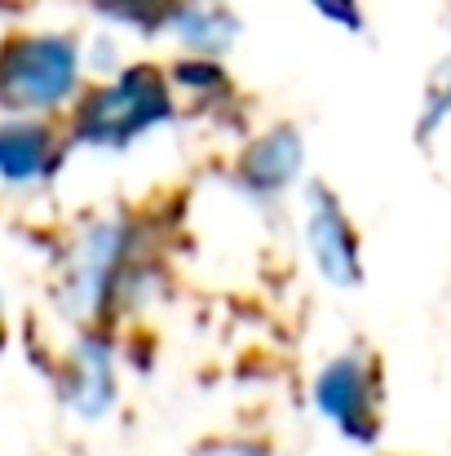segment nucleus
Returning <instances> with one entry per match:
<instances>
[{
  "instance_id": "1",
  "label": "nucleus",
  "mask_w": 451,
  "mask_h": 456,
  "mask_svg": "<svg viewBox=\"0 0 451 456\" xmlns=\"http://www.w3.org/2000/svg\"><path fill=\"white\" fill-rule=\"evenodd\" d=\"M159 289V248L138 213L85 217L53 262L49 297L71 328H116Z\"/></svg>"
},
{
  "instance_id": "2",
  "label": "nucleus",
  "mask_w": 451,
  "mask_h": 456,
  "mask_svg": "<svg viewBox=\"0 0 451 456\" xmlns=\"http://www.w3.org/2000/svg\"><path fill=\"white\" fill-rule=\"evenodd\" d=\"M181 116L168 71L155 62H125L107 80H89V89L67 111L62 129L71 151L125 155L142 138L168 129Z\"/></svg>"
},
{
  "instance_id": "3",
  "label": "nucleus",
  "mask_w": 451,
  "mask_h": 456,
  "mask_svg": "<svg viewBox=\"0 0 451 456\" xmlns=\"http://www.w3.org/2000/svg\"><path fill=\"white\" fill-rule=\"evenodd\" d=\"M89 89L85 40L58 27H27L0 40V116L67 120Z\"/></svg>"
},
{
  "instance_id": "4",
  "label": "nucleus",
  "mask_w": 451,
  "mask_h": 456,
  "mask_svg": "<svg viewBox=\"0 0 451 456\" xmlns=\"http://www.w3.org/2000/svg\"><path fill=\"white\" fill-rule=\"evenodd\" d=\"M314 408L345 435L350 444H372L385 421V372L367 346L336 350L310 381Z\"/></svg>"
},
{
  "instance_id": "5",
  "label": "nucleus",
  "mask_w": 451,
  "mask_h": 456,
  "mask_svg": "<svg viewBox=\"0 0 451 456\" xmlns=\"http://www.w3.org/2000/svg\"><path fill=\"white\" fill-rule=\"evenodd\" d=\"M301 244L314 275L332 293H358L367 284L363 235L350 217V204L323 177H305L301 186Z\"/></svg>"
},
{
  "instance_id": "6",
  "label": "nucleus",
  "mask_w": 451,
  "mask_h": 456,
  "mask_svg": "<svg viewBox=\"0 0 451 456\" xmlns=\"http://www.w3.org/2000/svg\"><path fill=\"white\" fill-rule=\"evenodd\" d=\"M53 390L80 421H102L120 403L116 328H71V341L53 363Z\"/></svg>"
},
{
  "instance_id": "7",
  "label": "nucleus",
  "mask_w": 451,
  "mask_h": 456,
  "mask_svg": "<svg viewBox=\"0 0 451 456\" xmlns=\"http://www.w3.org/2000/svg\"><path fill=\"white\" fill-rule=\"evenodd\" d=\"M230 186L248 204H284L293 191L305 186V134L293 120H275L257 129L230 164Z\"/></svg>"
},
{
  "instance_id": "8",
  "label": "nucleus",
  "mask_w": 451,
  "mask_h": 456,
  "mask_svg": "<svg viewBox=\"0 0 451 456\" xmlns=\"http://www.w3.org/2000/svg\"><path fill=\"white\" fill-rule=\"evenodd\" d=\"M67 129L62 120L0 116V186L13 195L44 191L67 164Z\"/></svg>"
},
{
  "instance_id": "9",
  "label": "nucleus",
  "mask_w": 451,
  "mask_h": 456,
  "mask_svg": "<svg viewBox=\"0 0 451 456\" xmlns=\"http://www.w3.org/2000/svg\"><path fill=\"white\" fill-rule=\"evenodd\" d=\"M159 36L177 45V53L190 58H226L244 40V18L226 0H173L164 13Z\"/></svg>"
},
{
  "instance_id": "10",
  "label": "nucleus",
  "mask_w": 451,
  "mask_h": 456,
  "mask_svg": "<svg viewBox=\"0 0 451 456\" xmlns=\"http://www.w3.org/2000/svg\"><path fill=\"white\" fill-rule=\"evenodd\" d=\"M164 71H168V85H173V94H177V107H190V111H226V107H235V98H239L230 71H226L217 58L177 53Z\"/></svg>"
},
{
  "instance_id": "11",
  "label": "nucleus",
  "mask_w": 451,
  "mask_h": 456,
  "mask_svg": "<svg viewBox=\"0 0 451 456\" xmlns=\"http://www.w3.org/2000/svg\"><path fill=\"white\" fill-rule=\"evenodd\" d=\"M451 125V53L430 71L421 89V116H416V138L430 142Z\"/></svg>"
},
{
  "instance_id": "12",
  "label": "nucleus",
  "mask_w": 451,
  "mask_h": 456,
  "mask_svg": "<svg viewBox=\"0 0 451 456\" xmlns=\"http://www.w3.org/2000/svg\"><path fill=\"white\" fill-rule=\"evenodd\" d=\"M168 4H173V0H89L93 13H102V18L116 22V27L142 31V36H159Z\"/></svg>"
},
{
  "instance_id": "13",
  "label": "nucleus",
  "mask_w": 451,
  "mask_h": 456,
  "mask_svg": "<svg viewBox=\"0 0 451 456\" xmlns=\"http://www.w3.org/2000/svg\"><path fill=\"white\" fill-rule=\"evenodd\" d=\"M310 13H318L323 22L350 31V36H363L367 31V13H363V0H301Z\"/></svg>"
},
{
  "instance_id": "14",
  "label": "nucleus",
  "mask_w": 451,
  "mask_h": 456,
  "mask_svg": "<svg viewBox=\"0 0 451 456\" xmlns=\"http://www.w3.org/2000/svg\"><path fill=\"white\" fill-rule=\"evenodd\" d=\"M195 456H270V448H262L253 439H213V444L195 448Z\"/></svg>"
},
{
  "instance_id": "15",
  "label": "nucleus",
  "mask_w": 451,
  "mask_h": 456,
  "mask_svg": "<svg viewBox=\"0 0 451 456\" xmlns=\"http://www.w3.org/2000/svg\"><path fill=\"white\" fill-rule=\"evenodd\" d=\"M0 350H4V289H0Z\"/></svg>"
}]
</instances>
